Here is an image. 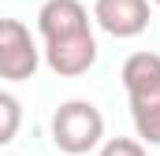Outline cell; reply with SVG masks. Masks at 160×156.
<instances>
[{
	"mask_svg": "<svg viewBox=\"0 0 160 156\" xmlns=\"http://www.w3.org/2000/svg\"><path fill=\"white\" fill-rule=\"evenodd\" d=\"M104 138V115L89 104V100H67L56 108L52 115V141L56 149L71 156H82L89 149H97Z\"/></svg>",
	"mask_w": 160,
	"mask_h": 156,
	"instance_id": "obj_2",
	"label": "cell"
},
{
	"mask_svg": "<svg viewBox=\"0 0 160 156\" xmlns=\"http://www.w3.org/2000/svg\"><path fill=\"white\" fill-rule=\"evenodd\" d=\"M45 60H48V67L56 75H63V78L86 75L97 63V41H93L89 30L71 34V37H60V41H45Z\"/></svg>",
	"mask_w": 160,
	"mask_h": 156,
	"instance_id": "obj_4",
	"label": "cell"
},
{
	"mask_svg": "<svg viewBox=\"0 0 160 156\" xmlns=\"http://www.w3.org/2000/svg\"><path fill=\"white\" fill-rule=\"evenodd\" d=\"M157 7H160V0H157Z\"/></svg>",
	"mask_w": 160,
	"mask_h": 156,
	"instance_id": "obj_9",
	"label": "cell"
},
{
	"mask_svg": "<svg viewBox=\"0 0 160 156\" xmlns=\"http://www.w3.org/2000/svg\"><path fill=\"white\" fill-rule=\"evenodd\" d=\"M0 115H4V126H0V141H11L15 130H19V100L11 93H0Z\"/></svg>",
	"mask_w": 160,
	"mask_h": 156,
	"instance_id": "obj_7",
	"label": "cell"
},
{
	"mask_svg": "<svg viewBox=\"0 0 160 156\" xmlns=\"http://www.w3.org/2000/svg\"><path fill=\"white\" fill-rule=\"evenodd\" d=\"M123 85L130 97V115L138 126V138L160 145V56L157 52H134L123 63Z\"/></svg>",
	"mask_w": 160,
	"mask_h": 156,
	"instance_id": "obj_1",
	"label": "cell"
},
{
	"mask_svg": "<svg viewBox=\"0 0 160 156\" xmlns=\"http://www.w3.org/2000/svg\"><path fill=\"white\" fill-rule=\"evenodd\" d=\"M34 71H38V45L30 30L19 19H4L0 22V75L8 82H22V78H34Z\"/></svg>",
	"mask_w": 160,
	"mask_h": 156,
	"instance_id": "obj_3",
	"label": "cell"
},
{
	"mask_svg": "<svg viewBox=\"0 0 160 156\" xmlns=\"http://www.w3.org/2000/svg\"><path fill=\"white\" fill-rule=\"evenodd\" d=\"M93 19L112 37H138L149 26V0H97Z\"/></svg>",
	"mask_w": 160,
	"mask_h": 156,
	"instance_id": "obj_5",
	"label": "cell"
},
{
	"mask_svg": "<svg viewBox=\"0 0 160 156\" xmlns=\"http://www.w3.org/2000/svg\"><path fill=\"white\" fill-rule=\"evenodd\" d=\"M38 26L45 41H60L89 30V11L78 0H45V7L38 11Z\"/></svg>",
	"mask_w": 160,
	"mask_h": 156,
	"instance_id": "obj_6",
	"label": "cell"
},
{
	"mask_svg": "<svg viewBox=\"0 0 160 156\" xmlns=\"http://www.w3.org/2000/svg\"><path fill=\"white\" fill-rule=\"evenodd\" d=\"M97 156H145V149H142V141H134V138H112V141L101 145Z\"/></svg>",
	"mask_w": 160,
	"mask_h": 156,
	"instance_id": "obj_8",
	"label": "cell"
}]
</instances>
